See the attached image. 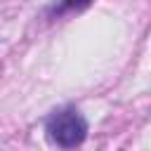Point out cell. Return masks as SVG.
Returning <instances> with one entry per match:
<instances>
[{
	"mask_svg": "<svg viewBox=\"0 0 151 151\" xmlns=\"http://www.w3.org/2000/svg\"><path fill=\"white\" fill-rule=\"evenodd\" d=\"M45 132H47V139L52 144H57L61 149H73V146H80L85 142L87 120L83 118V113L78 109L68 106V109H61L47 118Z\"/></svg>",
	"mask_w": 151,
	"mask_h": 151,
	"instance_id": "6da1fadb",
	"label": "cell"
},
{
	"mask_svg": "<svg viewBox=\"0 0 151 151\" xmlns=\"http://www.w3.org/2000/svg\"><path fill=\"white\" fill-rule=\"evenodd\" d=\"M92 0H61V9H83Z\"/></svg>",
	"mask_w": 151,
	"mask_h": 151,
	"instance_id": "7a4b0ae2",
	"label": "cell"
}]
</instances>
